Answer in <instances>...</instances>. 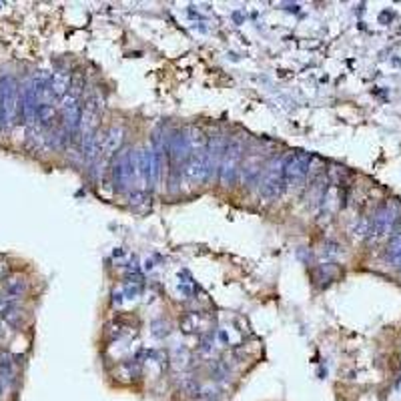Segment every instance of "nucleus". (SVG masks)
<instances>
[{
	"mask_svg": "<svg viewBox=\"0 0 401 401\" xmlns=\"http://www.w3.org/2000/svg\"><path fill=\"white\" fill-rule=\"evenodd\" d=\"M243 153H245L243 139L233 137V139L227 141L223 159H221V165H219V179H221V183L225 187H231V185L237 183V177H239V171H241Z\"/></svg>",
	"mask_w": 401,
	"mask_h": 401,
	"instance_id": "1",
	"label": "nucleus"
},
{
	"mask_svg": "<svg viewBox=\"0 0 401 401\" xmlns=\"http://www.w3.org/2000/svg\"><path fill=\"white\" fill-rule=\"evenodd\" d=\"M311 163H313V155H309L305 151H297V153L289 155L283 161L285 185L287 187H301L311 171Z\"/></svg>",
	"mask_w": 401,
	"mask_h": 401,
	"instance_id": "2",
	"label": "nucleus"
},
{
	"mask_svg": "<svg viewBox=\"0 0 401 401\" xmlns=\"http://www.w3.org/2000/svg\"><path fill=\"white\" fill-rule=\"evenodd\" d=\"M137 179L135 168V153L133 149H124L117 153V159L113 163V183L118 193H124L133 187V181Z\"/></svg>",
	"mask_w": 401,
	"mask_h": 401,
	"instance_id": "3",
	"label": "nucleus"
},
{
	"mask_svg": "<svg viewBox=\"0 0 401 401\" xmlns=\"http://www.w3.org/2000/svg\"><path fill=\"white\" fill-rule=\"evenodd\" d=\"M16 117V82L12 76H0V131L10 129Z\"/></svg>",
	"mask_w": 401,
	"mask_h": 401,
	"instance_id": "4",
	"label": "nucleus"
},
{
	"mask_svg": "<svg viewBox=\"0 0 401 401\" xmlns=\"http://www.w3.org/2000/svg\"><path fill=\"white\" fill-rule=\"evenodd\" d=\"M135 168H137V181L144 185V187H151L157 183V168H155V155H153V149H146L142 146L135 153Z\"/></svg>",
	"mask_w": 401,
	"mask_h": 401,
	"instance_id": "5",
	"label": "nucleus"
},
{
	"mask_svg": "<svg viewBox=\"0 0 401 401\" xmlns=\"http://www.w3.org/2000/svg\"><path fill=\"white\" fill-rule=\"evenodd\" d=\"M259 193L265 197V199H277L285 189V179H283V163L279 165H273L263 177V181L259 183Z\"/></svg>",
	"mask_w": 401,
	"mask_h": 401,
	"instance_id": "6",
	"label": "nucleus"
},
{
	"mask_svg": "<svg viewBox=\"0 0 401 401\" xmlns=\"http://www.w3.org/2000/svg\"><path fill=\"white\" fill-rule=\"evenodd\" d=\"M166 155L171 157V163L175 166H179L181 163H187L193 155V149L187 139V133L183 131H175L173 137H168L166 142Z\"/></svg>",
	"mask_w": 401,
	"mask_h": 401,
	"instance_id": "7",
	"label": "nucleus"
},
{
	"mask_svg": "<svg viewBox=\"0 0 401 401\" xmlns=\"http://www.w3.org/2000/svg\"><path fill=\"white\" fill-rule=\"evenodd\" d=\"M183 177L189 183H203V181L211 179L213 175L209 163H207V157H205V151L191 155V159L185 163V168H183Z\"/></svg>",
	"mask_w": 401,
	"mask_h": 401,
	"instance_id": "8",
	"label": "nucleus"
},
{
	"mask_svg": "<svg viewBox=\"0 0 401 401\" xmlns=\"http://www.w3.org/2000/svg\"><path fill=\"white\" fill-rule=\"evenodd\" d=\"M60 111H62L65 129L69 131V135L78 133V131H80V126H82V104L78 102V98L67 95L65 98H62Z\"/></svg>",
	"mask_w": 401,
	"mask_h": 401,
	"instance_id": "9",
	"label": "nucleus"
},
{
	"mask_svg": "<svg viewBox=\"0 0 401 401\" xmlns=\"http://www.w3.org/2000/svg\"><path fill=\"white\" fill-rule=\"evenodd\" d=\"M397 219H399L397 217V209L393 205L381 207L375 213V217L371 219V237H387L393 231Z\"/></svg>",
	"mask_w": 401,
	"mask_h": 401,
	"instance_id": "10",
	"label": "nucleus"
},
{
	"mask_svg": "<svg viewBox=\"0 0 401 401\" xmlns=\"http://www.w3.org/2000/svg\"><path fill=\"white\" fill-rule=\"evenodd\" d=\"M36 109H38V96L34 93L32 82H28L23 91V98H20V111H23V118L28 126H32L36 122Z\"/></svg>",
	"mask_w": 401,
	"mask_h": 401,
	"instance_id": "11",
	"label": "nucleus"
},
{
	"mask_svg": "<svg viewBox=\"0 0 401 401\" xmlns=\"http://www.w3.org/2000/svg\"><path fill=\"white\" fill-rule=\"evenodd\" d=\"M26 293V281L23 277H10L2 287L0 301H20Z\"/></svg>",
	"mask_w": 401,
	"mask_h": 401,
	"instance_id": "12",
	"label": "nucleus"
},
{
	"mask_svg": "<svg viewBox=\"0 0 401 401\" xmlns=\"http://www.w3.org/2000/svg\"><path fill=\"white\" fill-rule=\"evenodd\" d=\"M122 135H124V131L120 126H111L109 131L102 133V155L104 157L117 155V151L122 144Z\"/></svg>",
	"mask_w": 401,
	"mask_h": 401,
	"instance_id": "13",
	"label": "nucleus"
},
{
	"mask_svg": "<svg viewBox=\"0 0 401 401\" xmlns=\"http://www.w3.org/2000/svg\"><path fill=\"white\" fill-rule=\"evenodd\" d=\"M71 74L65 71H58V72H52L50 74V87H52V93L54 96H58V98H65V96L69 95V91H71Z\"/></svg>",
	"mask_w": 401,
	"mask_h": 401,
	"instance_id": "14",
	"label": "nucleus"
},
{
	"mask_svg": "<svg viewBox=\"0 0 401 401\" xmlns=\"http://www.w3.org/2000/svg\"><path fill=\"white\" fill-rule=\"evenodd\" d=\"M54 117H56V111H54V104L52 102H38L36 120L40 122V126H50L54 122Z\"/></svg>",
	"mask_w": 401,
	"mask_h": 401,
	"instance_id": "15",
	"label": "nucleus"
},
{
	"mask_svg": "<svg viewBox=\"0 0 401 401\" xmlns=\"http://www.w3.org/2000/svg\"><path fill=\"white\" fill-rule=\"evenodd\" d=\"M0 377L6 383H10L14 379V359L6 351H0Z\"/></svg>",
	"mask_w": 401,
	"mask_h": 401,
	"instance_id": "16",
	"label": "nucleus"
},
{
	"mask_svg": "<svg viewBox=\"0 0 401 401\" xmlns=\"http://www.w3.org/2000/svg\"><path fill=\"white\" fill-rule=\"evenodd\" d=\"M387 259L391 263H401V231L393 233L389 239V245H387Z\"/></svg>",
	"mask_w": 401,
	"mask_h": 401,
	"instance_id": "17",
	"label": "nucleus"
},
{
	"mask_svg": "<svg viewBox=\"0 0 401 401\" xmlns=\"http://www.w3.org/2000/svg\"><path fill=\"white\" fill-rule=\"evenodd\" d=\"M129 199H131V205H142L146 201V193L144 191H135Z\"/></svg>",
	"mask_w": 401,
	"mask_h": 401,
	"instance_id": "18",
	"label": "nucleus"
},
{
	"mask_svg": "<svg viewBox=\"0 0 401 401\" xmlns=\"http://www.w3.org/2000/svg\"><path fill=\"white\" fill-rule=\"evenodd\" d=\"M323 255L325 257H331V255H337V245L335 243H329L325 249H323Z\"/></svg>",
	"mask_w": 401,
	"mask_h": 401,
	"instance_id": "19",
	"label": "nucleus"
},
{
	"mask_svg": "<svg viewBox=\"0 0 401 401\" xmlns=\"http://www.w3.org/2000/svg\"><path fill=\"white\" fill-rule=\"evenodd\" d=\"M115 305H120L122 303V293H115V299H113Z\"/></svg>",
	"mask_w": 401,
	"mask_h": 401,
	"instance_id": "20",
	"label": "nucleus"
},
{
	"mask_svg": "<svg viewBox=\"0 0 401 401\" xmlns=\"http://www.w3.org/2000/svg\"><path fill=\"white\" fill-rule=\"evenodd\" d=\"M6 385H8V383H6L4 379L0 377V397H2V393H4V389H6Z\"/></svg>",
	"mask_w": 401,
	"mask_h": 401,
	"instance_id": "21",
	"label": "nucleus"
}]
</instances>
